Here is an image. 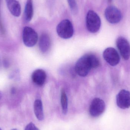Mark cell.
<instances>
[{"label": "cell", "mask_w": 130, "mask_h": 130, "mask_svg": "<svg viewBox=\"0 0 130 130\" xmlns=\"http://www.w3.org/2000/svg\"><path fill=\"white\" fill-rule=\"evenodd\" d=\"M100 64V61L96 56L93 54H86L77 61L75 70L79 75L85 77L92 69L98 68Z\"/></svg>", "instance_id": "obj_1"}, {"label": "cell", "mask_w": 130, "mask_h": 130, "mask_svg": "<svg viewBox=\"0 0 130 130\" xmlns=\"http://www.w3.org/2000/svg\"><path fill=\"white\" fill-rule=\"evenodd\" d=\"M101 20L98 14L94 11H88L86 17V26L87 29L90 32L95 33L100 29Z\"/></svg>", "instance_id": "obj_2"}, {"label": "cell", "mask_w": 130, "mask_h": 130, "mask_svg": "<svg viewBox=\"0 0 130 130\" xmlns=\"http://www.w3.org/2000/svg\"><path fill=\"white\" fill-rule=\"evenodd\" d=\"M56 31L58 36L64 39L71 38L74 33V29L72 23L68 20L62 21L57 26Z\"/></svg>", "instance_id": "obj_3"}, {"label": "cell", "mask_w": 130, "mask_h": 130, "mask_svg": "<svg viewBox=\"0 0 130 130\" xmlns=\"http://www.w3.org/2000/svg\"><path fill=\"white\" fill-rule=\"evenodd\" d=\"M23 39L25 45L27 47H32L38 41V34L32 28L26 26L23 30Z\"/></svg>", "instance_id": "obj_4"}, {"label": "cell", "mask_w": 130, "mask_h": 130, "mask_svg": "<svg viewBox=\"0 0 130 130\" xmlns=\"http://www.w3.org/2000/svg\"><path fill=\"white\" fill-rule=\"evenodd\" d=\"M105 110V104L102 99L98 98L94 99L90 105L89 113L92 117L96 118L101 116Z\"/></svg>", "instance_id": "obj_5"}, {"label": "cell", "mask_w": 130, "mask_h": 130, "mask_svg": "<svg viewBox=\"0 0 130 130\" xmlns=\"http://www.w3.org/2000/svg\"><path fill=\"white\" fill-rule=\"evenodd\" d=\"M105 16L108 21L111 24L119 23L122 18V13L116 7L109 6L105 9Z\"/></svg>", "instance_id": "obj_6"}, {"label": "cell", "mask_w": 130, "mask_h": 130, "mask_svg": "<svg viewBox=\"0 0 130 130\" xmlns=\"http://www.w3.org/2000/svg\"><path fill=\"white\" fill-rule=\"evenodd\" d=\"M103 57L110 66H115L119 64L120 58L117 51L113 48H107L103 53Z\"/></svg>", "instance_id": "obj_7"}, {"label": "cell", "mask_w": 130, "mask_h": 130, "mask_svg": "<svg viewBox=\"0 0 130 130\" xmlns=\"http://www.w3.org/2000/svg\"><path fill=\"white\" fill-rule=\"evenodd\" d=\"M116 44L123 58L125 60H128L130 58V45L127 40L120 37L117 39Z\"/></svg>", "instance_id": "obj_8"}, {"label": "cell", "mask_w": 130, "mask_h": 130, "mask_svg": "<svg viewBox=\"0 0 130 130\" xmlns=\"http://www.w3.org/2000/svg\"><path fill=\"white\" fill-rule=\"evenodd\" d=\"M118 106L121 109L130 107V92L125 89L121 90L117 96Z\"/></svg>", "instance_id": "obj_9"}, {"label": "cell", "mask_w": 130, "mask_h": 130, "mask_svg": "<svg viewBox=\"0 0 130 130\" xmlns=\"http://www.w3.org/2000/svg\"><path fill=\"white\" fill-rule=\"evenodd\" d=\"M31 78L34 83L39 86H42L45 82L46 73L43 70L38 69L33 72Z\"/></svg>", "instance_id": "obj_10"}, {"label": "cell", "mask_w": 130, "mask_h": 130, "mask_svg": "<svg viewBox=\"0 0 130 130\" xmlns=\"http://www.w3.org/2000/svg\"><path fill=\"white\" fill-rule=\"evenodd\" d=\"M7 6L11 13L14 17H18L21 13V7L17 0H6Z\"/></svg>", "instance_id": "obj_11"}, {"label": "cell", "mask_w": 130, "mask_h": 130, "mask_svg": "<svg viewBox=\"0 0 130 130\" xmlns=\"http://www.w3.org/2000/svg\"><path fill=\"white\" fill-rule=\"evenodd\" d=\"M51 45V39L49 35L46 33L42 34L40 38L39 43L40 51L43 53L46 52L49 50Z\"/></svg>", "instance_id": "obj_12"}, {"label": "cell", "mask_w": 130, "mask_h": 130, "mask_svg": "<svg viewBox=\"0 0 130 130\" xmlns=\"http://www.w3.org/2000/svg\"><path fill=\"white\" fill-rule=\"evenodd\" d=\"M34 109L35 115L39 121L43 120L44 118L42 102L40 99H36L34 102Z\"/></svg>", "instance_id": "obj_13"}, {"label": "cell", "mask_w": 130, "mask_h": 130, "mask_svg": "<svg viewBox=\"0 0 130 130\" xmlns=\"http://www.w3.org/2000/svg\"><path fill=\"white\" fill-rule=\"evenodd\" d=\"M34 14L32 0H27L24 10V18L27 22H29L32 18Z\"/></svg>", "instance_id": "obj_14"}, {"label": "cell", "mask_w": 130, "mask_h": 130, "mask_svg": "<svg viewBox=\"0 0 130 130\" xmlns=\"http://www.w3.org/2000/svg\"><path fill=\"white\" fill-rule=\"evenodd\" d=\"M61 101L62 113L66 115L68 111V99L64 89L61 91Z\"/></svg>", "instance_id": "obj_15"}, {"label": "cell", "mask_w": 130, "mask_h": 130, "mask_svg": "<svg viewBox=\"0 0 130 130\" xmlns=\"http://www.w3.org/2000/svg\"><path fill=\"white\" fill-rule=\"evenodd\" d=\"M70 10L73 14H76L78 11V7L75 0H67Z\"/></svg>", "instance_id": "obj_16"}, {"label": "cell", "mask_w": 130, "mask_h": 130, "mask_svg": "<svg viewBox=\"0 0 130 130\" xmlns=\"http://www.w3.org/2000/svg\"><path fill=\"white\" fill-rule=\"evenodd\" d=\"M24 130H40L38 127L36 126V125L32 123H30L28 124Z\"/></svg>", "instance_id": "obj_17"}, {"label": "cell", "mask_w": 130, "mask_h": 130, "mask_svg": "<svg viewBox=\"0 0 130 130\" xmlns=\"http://www.w3.org/2000/svg\"><path fill=\"white\" fill-rule=\"evenodd\" d=\"M2 95L1 94V92H0V100H1V98Z\"/></svg>", "instance_id": "obj_18"}, {"label": "cell", "mask_w": 130, "mask_h": 130, "mask_svg": "<svg viewBox=\"0 0 130 130\" xmlns=\"http://www.w3.org/2000/svg\"><path fill=\"white\" fill-rule=\"evenodd\" d=\"M112 0H108V2H111V1H112Z\"/></svg>", "instance_id": "obj_19"}, {"label": "cell", "mask_w": 130, "mask_h": 130, "mask_svg": "<svg viewBox=\"0 0 130 130\" xmlns=\"http://www.w3.org/2000/svg\"><path fill=\"white\" fill-rule=\"evenodd\" d=\"M11 130H18L17 129H12Z\"/></svg>", "instance_id": "obj_20"}, {"label": "cell", "mask_w": 130, "mask_h": 130, "mask_svg": "<svg viewBox=\"0 0 130 130\" xmlns=\"http://www.w3.org/2000/svg\"><path fill=\"white\" fill-rule=\"evenodd\" d=\"M0 130H2V129H1V128H0Z\"/></svg>", "instance_id": "obj_21"}]
</instances>
